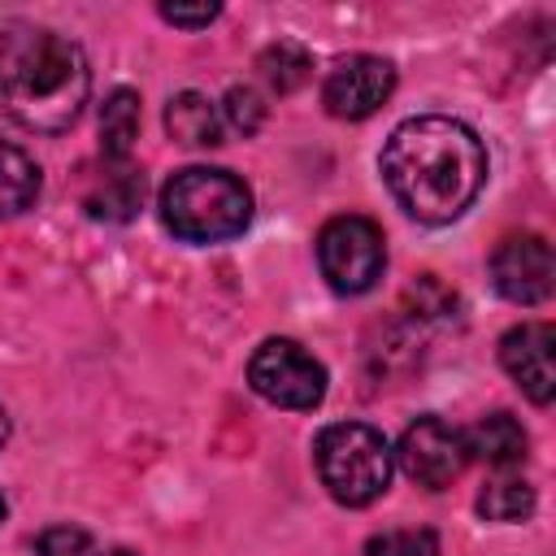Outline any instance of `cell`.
Listing matches in <instances>:
<instances>
[{
    "mask_svg": "<svg viewBox=\"0 0 556 556\" xmlns=\"http://www.w3.org/2000/svg\"><path fill=\"white\" fill-rule=\"evenodd\" d=\"M9 443V417H4V408H0V447Z\"/></svg>",
    "mask_w": 556,
    "mask_h": 556,
    "instance_id": "22",
    "label": "cell"
},
{
    "mask_svg": "<svg viewBox=\"0 0 556 556\" xmlns=\"http://www.w3.org/2000/svg\"><path fill=\"white\" fill-rule=\"evenodd\" d=\"M100 556V552H96ZM104 556H135V552H104Z\"/></svg>",
    "mask_w": 556,
    "mask_h": 556,
    "instance_id": "23",
    "label": "cell"
},
{
    "mask_svg": "<svg viewBox=\"0 0 556 556\" xmlns=\"http://www.w3.org/2000/svg\"><path fill=\"white\" fill-rule=\"evenodd\" d=\"M83 208L96 222H130L143 208L148 195V178L135 161H109L100 156V165L83 169Z\"/></svg>",
    "mask_w": 556,
    "mask_h": 556,
    "instance_id": "11",
    "label": "cell"
},
{
    "mask_svg": "<svg viewBox=\"0 0 556 556\" xmlns=\"http://www.w3.org/2000/svg\"><path fill=\"white\" fill-rule=\"evenodd\" d=\"M256 70H261V78L278 91V96H287V91H295L304 78H308V70H313V56L300 48V43H269L265 52H261V61H256Z\"/></svg>",
    "mask_w": 556,
    "mask_h": 556,
    "instance_id": "17",
    "label": "cell"
},
{
    "mask_svg": "<svg viewBox=\"0 0 556 556\" xmlns=\"http://www.w3.org/2000/svg\"><path fill=\"white\" fill-rule=\"evenodd\" d=\"M135 139H139V96L130 87H117L100 109V156L130 161Z\"/></svg>",
    "mask_w": 556,
    "mask_h": 556,
    "instance_id": "15",
    "label": "cell"
},
{
    "mask_svg": "<svg viewBox=\"0 0 556 556\" xmlns=\"http://www.w3.org/2000/svg\"><path fill=\"white\" fill-rule=\"evenodd\" d=\"M39 165L17 143H0V217H17L39 200Z\"/></svg>",
    "mask_w": 556,
    "mask_h": 556,
    "instance_id": "14",
    "label": "cell"
},
{
    "mask_svg": "<svg viewBox=\"0 0 556 556\" xmlns=\"http://www.w3.org/2000/svg\"><path fill=\"white\" fill-rule=\"evenodd\" d=\"M165 130L174 143L182 148H217L222 143V113L208 96L200 91H178L169 104H165Z\"/></svg>",
    "mask_w": 556,
    "mask_h": 556,
    "instance_id": "13",
    "label": "cell"
},
{
    "mask_svg": "<svg viewBox=\"0 0 556 556\" xmlns=\"http://www.w3.org/2000/svg\"><path fill=\"white\" fill-rule=\"evenodd\" d=\"M378 169L408 217L426 226H443L456 222L478 200L486 182V148L465 122L443 113H421V117H404L387 135Z\"/></svg>",
    "mask_w": 556,
    "mask_h": 556,
    "instance_id": "1",
    "label": "cell"
},
{
    "mask_svg": "<svg viewBox=\"0 0 556 556\" xmlns=\"http://www.w3.org/2000/svg\"><path fill=\"white\" fill-rule=\"evenodd\" d=\"M35 556H96V543L78 526H48L35 543Z\"/></svg>",
    "mask_w": 556,
    "mask_h": 556,
    "instance_id": "20",
    "label": "cell"
},
{
    "mask_svg": "<svg viewBox=\"0 0 556 556\" xmlns=\"http://www.w3.org/2000/svg\"><path fill=\"white\" fill-rule=\"evenodd\" d=\"M395 91V65L374 52H356L334 61V70L321 83V104L339 122H365L378 113Z\"/></svg>",
    "mask_w": 556,
    "mask_h": 556,
    "instance_id": "9",
    "label": "cell"
},
{
    "mask_svg": "<svg viewBox=\"0 0 556 556\" xmlns=\"http://www.w3.org/2000/svg\"><path fill=\"white\" fill-rule=\"evenodd\" d=\"M317 478L343 508H365L391 486V443L365 421H334L313 439Z\"/></svg>",
    "mask_w": 556,
    "mask_h": 556,
    "instance_id": "4",
    "label": "cell"
},
{
    "mask_svg": "<svg viewBox=\"0 0 556 556\" xmlns=\"http://www.w3.org/2000/svg\"><path fill=\"white\" fill-rule=\"evenodd\" d=\"M222 13V4H161V17L182 30H200Z\"/></svg>",
    "mask_w": 556,
    "mask_h": 556,
    "instance_id": "21",
    "label": "cell"
},
{
    "mask_svg": "<svg viewBox=\"0 0 556 556\" xmlns=\"http://www.w3.org/2000/svg\"><path fill=\"white\" fill-rule=\"evenodd\" d=\"M365 556H439V539L430 530H382L365 543Z\"/></svg>",
    "mask_w": 556,
    "mask_h": 556,
    "instance_id": "19",
    "label": "cell"
},
{
    "mask_svg": "<svg viewBox=\"0 0 556 556\" xmlns=\"http://www.w3.org/2000/svg\"><path fill=\"white\" fill-rule=\"evenodd\" d=\"M317 265H321V278L330 282V291L365 295L387 269L382 226L361 217V213L330 217L321 226V235H317Z\"/></svg>",
    "mask_w": 556,
    "mask_h": 556,
    "instance_id": "5",
    "label": "cell"
},
{
    "mask_svg": "<svg viewBox=\"0 0 556 556\" xmlns=\"http://www.w3.org/2000/svg\"><path fill=\"white\" fill-rule=\"evenodd\" d=\"M478 513L486 521H526L534 513V486L521 478V469L495 473L482 491H478Z\"/></svg>",
    "mask_w": 556,
    "mask_h": 556,
    "instance_id": "16",
    "label": "cell"
},
{
    "mask_svg": "<svg viewBox=\"0 0 556 556\" xmlns=\"http://www.w3.org/2000/svg\"><path fill=\"white\" fill-rule=\"evenodd\" d=\"M248 387L278 408L308 413L326 400V365L295 339H265L248 361Z\"/></svg>",
    "mask_w": 556,
    "mask_h": 556,
    "instance_id": "6",
    "label": "cell"
},
{
    "mask_svg": "<svg viewBox=\"0 0 556 556\" xmlns=\"http://www.w3.org/2000/svg\"><path fill=\"white\" fill-rule=\"evenodd\" d=\"M391 456H395V465L404 469V478H413V482L426 486V491L452 486V482L465 473V465H469L460 430L447 426L443 417H417V421L400 434V443H395Z\"/></svg>",
    "mask_w": 556,
    "mask_h": 556,
    "instance_id": "7",
    "label": "cell"
},
{
    "mask_svg": "<svg viewBox=\"0 0 556 556\" xmlns=\"http://www.w3.org/2000/svg\"><path fill=\"white\" fill-rule=\"evenodd\" d=\"M91 91L83 48L56 30H17L0 39V109L39 135H61L78 122Z\"/></svg>",
    "mask_w": 556,
    "mask_h": 556,
    "instance_id": "2",
    "label": "cell"
},
{
    "mask_svg": "<svg viewBox=\"0 0 556 556\" xmlns=\"http://www.w3.org/2000/svg\"><path fill=\"white\" fill-rule=\"evenodd\" d=\"M491 287L508 300V304H543L552 295V282H556V256H552V243L534 230L526 235H508L495 243L491 261Z\"/></svg>",
    "mask_w": 556,
    "mask_h": 556,
    "instance_id": "8",
    "label": "cell"
},
{
    "mask_svg": "<svg viewBox=\"0 0 556 556\" xmlns=\"http://www.w3.org/2000/svg\"><path fill=\"white\" fill-rule=\"evenodd\" d=\"M500 365L534 404H552V395H556V326L521 321V326L504 330Z\"/></svg>",
    "mask_w": 556,
    "mask_h": 556,
    "instance_id": "10",
    "label": "cell"
},
{
    "mask_svg": "<svg viewBox=\"0 0 556 556\" xmlns=\"http://www.w3.org/2000/svg\"><path fill=\"white\" fill-rule=\"evenodd\" d=\"M0 521H4V495H0Z\"/></svg>",
    "mask_w": 556,
    "mask_h": 556,
    "instance_id": "24",
    "label": "cell"
},
{
    "mask_svg": "<svg viewBox=\"0 0 556 556\" xmlns=\"http://www.w3.org/2000/svg\"><path fill=\"white\" fill-rule=\"evenodd\" d=\"M460 439H465V456L469 460H482L495 473L521 469L526 456H530V434H526V426L513 413H486L482 421H473L469 430H460Z\"/></svg>",
    "mask_w": 556,
    "mask_h": 556,
    "instance_id": "12",
    "label": "cell"
},
{
    "mask_svg": "<svg viewBox=\"0 0 556 556\" xmlns=\"http://www.w3.org/2000/svg\"><path fill=\"white\" fill-rule=\"evenodd\" d=\"M161 222L182 243H226L252 222V191L230 169L187 165L161 187Z\"/></svg>",
    "mask_w": 556,
    "mask_h": 556,
    "instance_id": "3",
    "label": "cell"
},
{
    "mask_svg": "<svg viewBox=\"0 0 556 556\" xmlns=\"http://www.w3.org/2000/svg\"><path fill=\"white\" fill-rule=\"evenodd\" d=\"M217 113H222V126H230V130H239V135L248 139V135H256L261 122H265V100H261L252 87H230Z\"/></svg>",
    "mask_w": 556,
    "mask_h": 556,
    "instance_id": "18",
    "label": "cell"
}]
</instances>
